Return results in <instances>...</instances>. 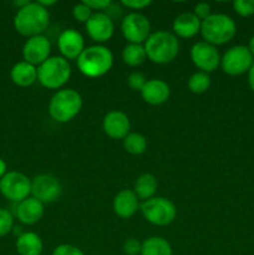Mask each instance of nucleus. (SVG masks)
<instances>
[{"mask_svg": "<svg viewBox=\"0 0 254 255\" xmlns=\"http://www.w3.org/2000/svg\"><path fill=\"white\" fill-rule=\"evenodd\" d=\"M49 10L41 6L37 1H30L21 9H17L14 16L15 30L27 39L42 35L49 26Z\"/></svg>", "mask_w": 254, "mask_h": 255, "instance_id": "obj_1", "label": "nucleus"}, {"mask_svg": "<svg viewBox=\"0 0 254 255\" xmlns=\"http://www.w3.org/2000/svg\"><path fill=\"white\" fill-rule=\"evenodd\" d=\"M79 71L90 79H97L106 75L114 66V55L104 45H91L82 51L76 60Z\"/></svg>", "mask_w": 254, "mask_h": 255, "instance_id": "obj_2", "label": "nucleus"}, {"mask_svg": "<svg viewBox=\"0 0 254 255\" xmlns=\"http://www.w3.org/2000/svg\"><path fill=\"white\" fill-rule=\"evenodd\" d=\"M147 59L158 65H166L173 61L179 52V42L173 32L158 30L151 32L144 42Z\"/></svg>", "mask_w": 254, "mask_h": 255, "instance_id": "obj_3", "label": "nucleus"}, {"mask_svg": "<svg viewBox=\"0 0 254 255\" xmlns=\"http://www.w3.org/2000/svg\"><path fill=\"white\" fill-rule=\"evenodd\" d=\"M81 109V95L74 89H61L55 92L50 99L47 111L55 122L66 124L74 120L80 114Z\"/></svg>", "mask_w": 254, "mask_h": 255, "instance_id": "obj_4", "label": "nucleus"}, {"mask_svg": "<svg viewBox=\"0 0 254 255\" xmlns=\"http://www.w3.org/2000/svg\"><path fill=\"white\" fill-rule=\"evenodd\" d=\"M236 32V21L226 14H212L201 24V35L203 41L216 47L231 41Z\"/></svg>", "mask_w": 254, "mask_h": 255, "instance_id": "obj_5", "label": "nucleus"}, {"mask_svg": "<svg viewBox=\"0 0 254 255\" xmlns=\"http://www.w3.org/2000/svg\"><path fill=\"white\" fill-rule=\"evenodd\" d=\"M71 77V65L62 56H50L37 67V81L49 90H61Z\"/></svg>", "mask_w": 254, "mask_h": 255, "instance_id": "obj_6", "label": "nucleus"}, {"mask_svg": "<svg viewBox=\"0 0 254 255\" xmlns=\"http://www.w3.org/2000/svg\"><path fill=\"white\" fill-rule=\"evenodd\" d=\"M139 211L148 223L157 227L169 226L177 217V207L164 197H153L139 204Z\"/></svg>", "mask_w": 254, "mask_h": 255, "instance_id": "obj_7", "label": "nucleus"}, {"mask_svg": "<svg viewBox=\"0 0 254 255\" xmlns=\"http://www.w3.org/2000/svg\"><path fill=\"white\" fill-rule=\"evenodd\" d=\"M254 62L253 55L249 51L248 46L236 45L224 52L221 57V67L224 74L229 76H239L249 71Z\"/></svg>", "mask_w": 254, "mask_h": 255, "instance_id": "obj_8", "label": "nucleus"}, {"mask_svg": "<svg viewBox=\"0 0 254 255\" xmlns=\"http://www.w3.org/2000/svg\"><path fill=\"white\" fill-rule=\"evenodd\" d=\"M0 193L7 201L20 203L31 194V179L21 172H7L0 179Z\"/></svg>", "mask_w": 254, "mask_h": 255, "instance_id": "obj_9", "label": "nucleus"}, {"mask_svg": "<svg viewBox=\"0 0 254 255\" xmlns=\"http://www.w3.org/2000/svg\"><path fill=\"white\" fill-rule=\"evenodd\" d=\"M121 31L128 44H142L151 35V22L141 12L132 11L122 19Z\"/></svg>", "mask_w": 254, "mask_h": 255, "instance_id": "obj_10", "label": "nucleus"}, {"mask_svg": "<svg viewBox=\"0 0 254 255\" xmlns=\"http://www.w3.org/2000/svg\"><path fill=\"white\" fill-rule=\"evenodd\" d=\"M62 186L54 174L41 173L31 179V197L41 203H52L61 197Z\"/></svg>", "mask_w": 254, "mask_h": 255, "instance_id": "obj_11", "label": "nucleus"}, {"mask_svg": "<svg viewBox=\"0 0 254 255\" xmlns=\"http://www.w3.org/2000/svg\"><path fill=\"white\" fill-rule=\"evenodd\" d=\"M191 60L199 71L211 74L221 66V55L216 46L206 41H198L191 47Z\"/></svg>", "mask_w": 254, "mask_h": 255, "instance_id": "obj_12", "label": "nucleus"}, {"mask_svg": "<svg viewBox=\"0 0 254 255\" xmlns=\"http://www.w3.org/2000/svg\"><path fill=\"white\" fill-rule=\"evenodd\" d=\"M90 39L101 45L109 41L115 32L114 20L106 12H94L89 21L85 24Z\"/></svg>", "mask_w": 254, "mask_h": 255, "instance_id": "obj_13", "label": "nucleus"}, {"mask_svg": "<svg viewBox=\"0 0 254 255\" xmlns=\"http://www.w3.org/2000/svg\"><path fill=\"white\" fill-rule=\"evenodd\" d=\"M51 44L50 40L44 35L29 37L22 46V57L24 61L39 67L50 57Z\"/></svg>", "mask_w": 254, "mask_h": 255, "instance_id": "obj_14", "label": "nucleus"}, {"mask_svg": "<svg viewBox=\"0 0 254 255\" xmlns=\"http://www.w3.org/2000/svg\"><path fill=\"white\" fill-rule=\"evenodd\" d=\"M57 47H59L61 56L67 61L77 60L82 51L86 49L84 36L81 35V32L75 29H66L59 35Z\"/></svg>", "mask_w": 254, "mask_h": 255, "instance_id": "obj_15", "label": "nucleus"}, {"mask_svg": "<svg viewBox=\"0 0 254 255\" xmlns=\"http://www.w3.org/2000/svg\"><path fill=\"white\" fill-rule=\"evenodd\" d=\"M102 129L105 134L112 139H124L131 129V122L125 112L112 110L107 112L102 120Z\"/></svg>", "mask_w": 254, "mask_h": 255, "instance_id": "obj_16", "label": "nucleus"}, {"mask_svg": "<svg viewBox=\"0 0 254 255\" xmlns=\"http://www.w3.org/2000/svg\"><path fill=\"white\" fill-rule=\"evenodd\" d=\"M139 199L133 189H122L115 196L112 208L115 214L122 219H129L139 209Z\"/></svg>", "mask_w": 254, "mask_h": 255, "instance_id": "obj_17", "label": "nucleus"}, {"mask_svg": "<svg viewBox=\"0 0 254 255\" xmlns=\"http://www.w3.org/2000/svg\"><path fill=\"white\" fill-rule=\"evenodd\" d=\"M141 96L146 104L159 106L168 101L171 96V89H169V85L161 79L147 80L146 85L141 91Z\"/></svg>", "mask_w": 254, "mask_h": 255, "instance_id": "obj_18", "label": "nucleus"}, {"mask_svg": "<svg viewBox=\"0 0 254 255\" xmlns=\"http://www.w3.org/2000/svg\"><path fill=\"white\" fill-rule=\"evenodd\" d=\"M44 213L45 204L31 196L17 203L16 212H15L17 221L25 226L36 224L42 218Z\"/></svg>", "mask_w": 254, "mask_h": 255, "instance_id": "obj_19", "label": "nucleus"}, {"mask_svg": "<svg viewBox=\"0 0 254 255\" xmlns=\"http://www.w3.org/2000/svg\"><path fill=\"white\" fill-rule=\"evenodd\" d=\"M202 21L193 12H182L172 24V30L177 37L181 39H191L201 32Z\"/></svg>", "mask_w": 254, "mask_h": 255, "instance_id": "obj_20", "label": "nucleus"}, {"mask_svg": "<svg viewBox=\"0 0 254 255\" xmlns=\"http://www.w3.org/2000/svg\"><path fill=\"white\" fill-rule=\"evenodd\" d=\"M10 79L19 87L31 86L37 81V67L26 61L17 62L10 70Z\"/></svg>", "mask_w": 254, "mask_h": 255, "instance_id": "obj_21", "label": "nucleus"}, {"mask_svg": "<svg viewBox=\"0 0 254 255\" xmlns=\"http://www.w3.org/2000/svg\"><path fill=\"white\" fill-rule=\"evenodd\" d=\"M19 255H41L44 244L41 238L34 232H24L20 234L15 243Z\"/></svg>", "mask_w": 254, "mask_h": 255, "instance_id": "obj_22", "label": "nucleus"}, {"mask_svg": "<svg viewBox=\"0 0 254 255\" xmlns=\"http://www.w3.org/2000/svg\"><path fill=\"white\" fill-rule=\"evenodd\" d=\"M158 188L157 178L151 173H143L136 179L133 186V192L136 193L137 198L142 202L149 198H153Z\"/></svg>", "mask_w": 254, "mask_h": 255, "instance_id": "obj_23", "label": "nucleus"}, {"mask_svg": "<svg viewBox=\"0 0 254 255\" xmlns=\"http://www.w3.org/2000/svg\"><path fill=\"white\" fill-rule=\"evenodd\" d=\"M141 255H173V251L167 239L154 236L142 242Z\"/></svg>", "mask_w": 254, "mask_h": 255, "instance_id": "obj_24", "label": "nucleus"}, {"mask_svg": "<svg viewBox=\"0 0 254 255\" xmlns=\"http://www.w3.org/2000/svg\"><path fill=\"white\" fill-rule=\"evenodd\" d=\"M147 59L146 50L142 44H127L122 50V60L127 66L137 67Z\"/></svg>", "mask_w": 254, "mask_h": 255, "instance_id": "obj_25", "label": "nucleus"}, {"mask_svg": "<svg viewBox=\"0 0 254 255\" xmlns=\"http://www.w3.org/2000/svg\"><path fill=\"white\" fill-rule=\"evenodd\" d=\"M124 148L127 153L133 154V156H139L143 154L147 149V139L143 134L137 133V132H129L124 139Z\"/></svg>", "mask_w": 254, "mask_h": 255, "instance_id": "obj_26", "label": "nucleus"}, {"mask_svg": "<svg viewBox=\"0 0 254 255\" xmlns=\"http://www.w3.org/2000/svg\"><path fill=\"white\" fill-rule=\"evenodd\" d=\"M211 75L203 71H197L191 75V77L188 79V82H187V86H188V90L192 94L202 95L208 91L209 87H211Z\"/></svg>", "mask_w": 254, "mask_h": 255, "instance_id": "obj_27", "label": "nucleus"}, {"mask_svg": "<svg viewBox=\"0 0 254 255\" xmlns=\"http://www.w3.org/2000/svg\"><path fill=\"white\" fill-rule=\"evenodd\" d=\"M233 9L239 16H252L254 15V0H236L233 1Z\"/></svg>", "mask_w": 254, "mask_h": 255, "instance_id": "obj_28", "label": "nucleus"}, {"mask_svg": "<svg viewBox=\"0 0 254 255\" xmlns=\"http://www.w3.org/2000/svg\"><path fill=\"white\" fill-rule=\"evenodd\" d=\"M92 14H94V11H92L84 1L79 2V4H76L72 7V16H74V19L77 20L79 22L86 24V22L89 21L90 17L92 16Z\"/></svg>", "mask_w": 254, "mask_h": 255, "instance_id": "obj_29", "label": "nucleus"}, {"mask_svg": "<svg viewBox=\"0 0 254 255\" xmlns=\"http://www.w3.org/2000/svg\"><path fill=\"white\" fill-rule=\"evenodd\" d=\"M14 218L7 209L0 208V237H5L12 231Z\"/></svg>", "mask_w": 254, "mask_h": 255, "instance_id": "obj_30", "label": "nucleus"}, {"mask_svg": "<svg viewBox=\"0 0 254 255\" xmlns=\"http://www.w3.org/2000/svg\"><path fill=\"white\" fill-rule=\"evenodd\" d=\"M147 79L144 77V75L139 71H133L128 75L127 77V85H128L129 89L132 91H138L141 92L142 89L146 85Z\"/></svg>", "mask_w": 254, "mask_h": 255, "instance_id": "obj_31", "label": "nucleus"}, {"mask_svg": "<svg viewBox=\"0 0 254 255\" xmlns=\"http://www.w3.org/2000/svg\"><path fill=\"white\" fill-rule=\"evenodd\" d=\"M142 242L136 238H129L122 246V253L125 255H141Z\"/></svg>", "mask_w": 254, "mask_h": 255, "instance_id": "obj_32", "label": "nucleus"}, {"mask_svg": "<svg viewBox=\"0 0 254 255\" xmlns=\"http://www.w3.org/2000/svg\"><path fill=\"white\" fill-rule=\"evenodd\" d=\"M51 255H85V253L72 244H60L54 249Z\"/></svg>", "mask_w": 254, "mask_h": 255, "instance_id": "obj_33", "label": "nucleus"}, {"mask_svg": "<svg viewBox=\"0 0 254 255\" xmlns=\"http://www.w3.org/2000/svg\"><path fill=\"white\" fill-rule=\"evenodd\" d=\"M193 14L196 15L201 21H203V20H206L207 17H209L212 15L211 5L207 4V2H198V4L194 6Z\"/></svg>", "mask_w": 254, "mask_h": 255, "instance_id": "obj_34", "label": "nucleus"}, {"mask_svg": "<svg viewBox=\"0 0 254 255\" xmlns=\"http://www.w3.org/2000/svg\"><path fill=\"white\" fill-rule=\"evenodd\" d=\"M121 4L131 10H143L152 4L151 0H122Z\"/></svg>", "mask_w": 254, "mask_h": 255, "instance_id": "obj_35", "label": "nucleus"}, {"mask_svg": "<svg viewBox=\"0 0 254 255\" xmlns=\"http://www.w3.org/2000/svg\"><path fill=\"white\" fill-rule=\"evenodd\" d=\"M84 2L92 11L96 10V12H102V10L109 9L112 4L111 0H84Z\"/></svg>", "mask_w": 254, "mask_h": 255, "instance_id": "obj_36", "label": "nucleus"}, {"mask_svg": "<svg viewBox=\"0 0 254 255\" xmlns=\"http://www.w3.org/2000/svg\"><path fill=\"white\" fill-rule=\"evenodd\" d=\"M248 84L249 87L252 89V91H254V62L248 71Z\"/></svg>", "mask_w": 254, "mask_h": 255, "instance_id": "obj_37", "label": "nucleus"}, {"mask_svg": "<svg viewBox=\"0 0 254 255\" xmlns=\"http://www.w3.org/2000/svg\"><path fill=\"white\" fill-rule=\"evenodd\" d=\"M37 2H39V4L41 5V6H44L45 9L49 10V7L50 6H54V5L56 4L57 1H55V0H40V1H37Z\"/></svg>", "mask_w": 254, "mask_h": 255, "instance_id": "obj_38", "label": "nucleus"}, {"mask_svg": "<svg viewBox=\"0 0 254 255\" xmlns=\"http://www.w3.org/2000/svg\"><path fill=\"white\" fill-rule=\"evenodd\" d=\"M6 173H7V171H6V163H5L4 159L0 158V179H1L2 177H4Z\"/></svg>", "mask_w": 254, "mask_h": 255, "instance_id": "obj_39", "label": "nucleus"}, {"mask_svg": "<svg viewBox=\"0 0 254 255\" xmlns=\"http://www.w3.org/2000/svg\"><path fill=\"white\" fill-rule=\"evenodd\" d=\"M248 49H249V51H251V54L253 55V57H254V35L251 37V40H249Z\"/></svg>", "mask_w": 254, "mask_h": 255, "instance_id": "obj_40", "label": "nucleus"}]
</instances>
